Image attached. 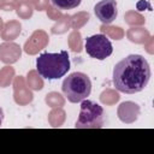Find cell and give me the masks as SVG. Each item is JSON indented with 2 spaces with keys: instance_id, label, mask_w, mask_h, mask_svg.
I'll return each instance as SVG.
<instances>
[{
  "instance_id": "cell-2",
  "label": "cell",
  "mask_w": 154,
  "mask_h": 154,
  "mask_svg": "<svg viewBox=\"0 0 154 154\" xmlns=\"http://www.w3.org/2000/svg\"><path fill=\"white\" fill-rule=\"evenodd\" d=\"M70 70V57L67 51L58 53H42L36 58V71L48 81L64 77Z\"/></svg>"
},
{
  "instance_id": "cell-8",
  "label": "cell",
  "mask_w": 154,
  "mask_h": 154,
  "mask_svg": "<svg viewBox=\"0 0 154 154\" xmlns=\"http://www.w3.org/2000/svg\"><path fill=\"white\" fill-rule=\"evenodd\" d=\"M2 120H4V111L0 108V126L2 124Z\"/></svg>"
},
{
  "instance_id": "cell-4",
  "label": "cell",
  "mask_w": 154,
  "mask_h": 154,
  "mask_svg": "<svg viewBox=\"0 0 154 154\" xmlns=\"http://www.w3.org/2000/svg\"><path fill=\"white\" fill-rule=\"evenodd\" d=\"M79 116L77 118L76 129H100L105 124V111L102 106L91 101L83 100L81 101Z\"/></svg>"
},
{
  "instance_id": "cell-7",
  "label": "cell",
  "mask_w": 154,
  "mask_h": 154,
  "mask_svg": "<svg viewBox=\"0 0 154 154\" xmlns=\"http://www.w3.org/2000/svg\"><path fill=\"white\" fill-rule=\"evenodd\" d=\"M51 2L55 8L60 11H66V10H72L79 6L82 0H51Z\"/></svg>"
},
{
  "instance_id": "cell-6",
  "label": "cell",
  "mask_w": 154,
  "mask_h": 154,
  "mask_svg": "<svg viewBox=\"0 0 154 154\" xmlns=\"http://www.w3.org/2000/svg\"><path fill=\"white\" fill-rule=\"evenodd\" d=\"M94 13L102 24H111L118 16L116 0H101L94 6Z\"/></svg>"
},
{
  "instance_id": "cell-1",
  "label": "cell",
  "mask_w": 154,
  "mask_h": 154,
  "mask_svg": "<svg viewBox=\"0 0 154 154\" xmlns=\"http://www.w3.org/2000/svg\"><path fill=\"white\" fill-rule=\"evenodd\" d=\"M113 85L120 93L136 94L149 83L150 67L147 59L140 54H130L116 64L113 69Z\"/></svg>"
},
{
  "instance_id": "cell-5",
  "label": "cell",
  "mask_w": 154,
  "mask_h": 154,
  "mask_svg": "<svg viewBox=\"0 0 154 154\" xmlns=\"http://www.w3.org/2000/svg\"><path fill=\"white\" fill-rule=\"evenodd\" d=\"M84 49L90 58L105 60L113 53V46L109 38L103 34H96L85 38Z\"/></svg>"
},
{
  "instance_id": "cell-3",
  "label": "cell",
  "mask_w": 154,
  "mask_h": 154,
  "mask_svg": "<svg viewBox=\"0 0 154 154\" xmlns=\"http://www.w3.org/2000/svg\"><path fill=\"white\" fill-rule=\"evenodd\" d=\"M61 89L70 102L77 103L90 95L91 82L90 78L83 72H72L63 81Z\"/></svg>"
}]
</instances>
